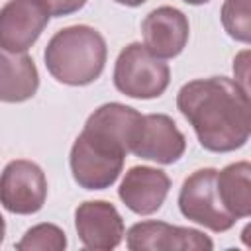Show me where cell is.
I'll return each instance as SVG.
<instances>
[{
  "mask_svg": "<svg viewBox=\"0 0 251 251\" xmlns=\"http://www.w3.org/2000/svg\"><path fill=\"white\" fill-rule=\"evenodd\" d=\"M143 116L126 104L110 102L94 110L71 147V171L84 190L110 188L131 153Z\"/></svg>",
  "mask_w": 251,
  "mask_h": 251,
  "instance_id": "6da1fadb",
  "label": "cell"
},
{
  "mask_svg": "<svg viewBox=\"0 0 251 251\" xmlns=\"http://www.w3.org/2000/svg\"><path fill=\"white\" fill-rule=\"evenodd\" d=\"M176 108L208 151L229 153L249 139V90L237 80L227 76L190 80L178 90Z\"/></svg>",
  "mask_w": 251,
  "mask_h": 251,
  "instance_id": "7a4b0ae2",
  "label": "cell"
},
{
  "mask_svg": "<svg viewBox=\"0 0 251 251\" xmlns=\"http://www.w3.org/2000/svg\"><path fill=\"white\" fill-rule=\"evenodd\" d=\"M108 47L102 33L90 25L59 29L47 43L43 59L51 76L69 86L94 82L106 65Z\"/></svg>",
  "mask_w": 251,
  "mask_h": 251,
  "instance_id": "3957f363",
  "label": "cell"
},
{
  "mask_svg": "<svg viewBox=\"0 0 251 251\" xmlns=\"http://www.w3.org/2000/svg\"><path fill=\"white\" fill-rule=\"evenodd\" d=\"M169 80V65L145 45L129 43L120 51L114 67V86L122 94L139 100L159 98L167 90Z\"/></svg>",
  "mask_w": 251,
  "mask_h": 251,
  "instance_id": "277c9868",
  "label": "cell"
},
{
  "mask_svg": "<svg viewBox=\"0 0 251 251\" xmlns=\"http://www.w3.org/2000/svg\"><path fill=\"white\" fill-rule=\"evenodd\" d=\"M216 169L194 171L182 182L178 192V208L186 220L220 233L231 229L237 218L229 214L220 200L216 188Z\"/></svg>",
  "mask_w": 251,
  "mask_h": 251,
  "instance_id": "5b68a950",
  "label": "cell"
},
{
  "mask_svg": "<svg viewBox=\"0 0 251 251\" xmlns=\"http://www.w3.org/2000/svg\"><path fill=\"white\" fill-rule=\"evenodd\" d=\"M47 198V178L41 167L27 159L10 161L0 175V204L12 214H35Z\"/></svg>",
  "mask_w": 251,
  "mask_h": 251,
  "instance_id": "8992f818",
  "label": "cell"
},
{
  "mask_svg": "<svg viewBox=\"0 0 251 251\" xmlns=\"http://www.w3.org/2000/svg\"><path fill=\"white\" fill-rule=\"evenodd\" d=\"M41 0H10L0 8V49L25 53L49 24Z\"/></svg>",
  "mask_w": 251,
  "mask_h": 251,
  "instance_id": "52a82bcc",
  "label": "cell"
},
{
  "mask_svg": "<svg viewBox=\"0 0 251 251\" xmlns=\"http://www.w3.org/2000/svg\"><path fill=\"white\" fill-rule=\"evenodd\" d=\"M126 243L131 251H210L212 239L198 229L167 222H139L127 229Z\"/></svg>",
  "mask_w": 251,
  "mask_h": 251,
  "instance_id": "ba28073f",
  "label": "cell"
},
{
  "mask_svg": "<svg viewBox=\"0 0 251 251\" xmlns=\"http://www.w3.org/2000/svg\"><path fill=\"white\" fill-rule=\"evenodd\" d=\"M186 139L176 124L165 114H147L141 120L131 153L139 159L171 165L182 157Z\"/></svg>",
  "mask_w": 251,
  "mask_h": 251,
  "instance_id": "9c48e42d",
  "label": "cell"
},
{
  "mask_svg": "<svg viewBox=\"0 0 251 251\" xmlns=\"http://www.w3.org/2000/svg\"><path fill=\"white\" fill-rule=\"evenodd\" d=\"M75 227L78 239L88 249L110 251L124 237V220L114 204L106 200H88L75 210Z\"/></svg>",
  "mask_w": 251,
  "mask_h": 251,
  "instance_id": "30bf717a",
  "label": "cell"
},
{
  "mask_svg": "<svg viewBox=\"0 0 251 251\" xmlns=\"http://www.w3.org/2000/svg\"><path fill=\"white\" fill-rule=\"evenodd\" d=\"M188 31L186 16L173 6L155 8L141 22L143 45L159 59H173L180 55L188 41Z\"/></svg>",
  "mask_w": 251,
  "mask_h": 251,
  "instance_id": "8fae6325",
  "label": "cell"
},
{
  "mask_svg": "<svg viewBox=\"0 0 251 251\" xmlns=\"http://www.w3.org/2000/svg\"><path fill=\"white\" fill-rule=\"evenodd\" d=\"M169 188L171 178L165 171L153 167H131L118 188V196L131 212L149 216L163 206Z\"/></svg>",
  "mask_w": 251,
  "mask_h": 251,
  "instance_id": "7c38bea8",
  "label": "cell"
},
{
  "mask_svg": "<svg viewBox=\"0 0 251 251\" xmlns=\"http://www.w3.org/2000/svg\"><path fill=\"white\" fill-rule=\"evenodd\" d=\"M39 86V73L25 53L0 49V100L18 104L29 100Z\"/></svg>",
  "mask_w": 251,
  "mask_h": 251,
  "instance_id": "4fadbf2b",
  "label": "cell"
},
{
  "mask_svg": "<svg viewBox=\"0 0 251 251\" xmlns=\"http://www.w3.org/2000/svg\"><path fill=\"white\" fill-rule=\"evenodd\" d=\"M216 188L224 208L237 220L251 216V165L231 163L216 173Z\"/></svg>",
  "mask_w": 251,
  "mask_h": 251,
  "instance_id": "5bb4252c",
  "label": "cell"
},
{
  "mask_svg": "<svg viewBox=\"0 0 251 251\" xmlns=\"http://www.w3.org/2000/svg\"><path fill=\"white\" fill-rule=\"evenodd\" d=\"M67 247L65 231L53 224L33 226L16 243L18 251H63Z\"/></svg>",
  "mask_w": 251,
  "mask_h": 251,
  "instance_id": "9a60e30c",
  "label": "cell"
},
{
  "mask_svg": "<svg viewBox=\"0 0 251 251\" xmlns=\"http://www.w3.org/2000/svg\"><path fill=\"white\" fill-rule=\"evenodd\" d=\"M222 24L229 37L241 43L251 41L249 0H226L222 6Z\"/></svg>",
  "mask_w": 251,
  "mask_h": 251,
  "instance_id": "2e32d148",
  "label": "cell"
},
{
  "mask_svg": "<svg viewBox=\"0 0 251 251\" xmlns=\"http://www.w3.org/2000/svg\"><path fill=\"white\" fill-rule=\"evenodd\" d=\"M41 4L49 12V16L61 18V16H69L73 12H78L86 4V0H41Z\"/></svg>",
  "mask_w": 251,
  "mask_h": 251,
  "instance_id": "e0dca14e",
  "label": "cell"
},
{
  "mask_svg": "<svg viewBox=\"0 0 251 251\" xmlns=\"http://www.w3.org/2000/svg\"><path fill=\"white\" fill-rule=\"evenodd\" d=\"M247 57H249V53L247 51H243V53H239L237 57H235V61H233V71H235V80L245 88V90H249L247 88V69H249V63H247Z\"/></svg>",
  "mask_w": 251,
  "mask_h": 251,
  "instance_id": "ac0fdd59",
  "label": "cell"
},
{
  "mask_svg": "<svg viewBox=\"0 0 251 251\" xmlns=\"http://www.w3.org/2000/svg\"><path fill=\"white\" fill-rule=\"evenodd\" d=\"M114 2H118V4H124V6H141L143 2H147V0H114Z\"/></svg>",
  "mask_w": 251,
  "mask_h": 251,
  "instance_id": "d6986e66",
  "label": "cell"
},
{
  "mask_svg": "<svg viewBox=\"0 0 251 251\" xmlns=\"http://www.w3.org/2000/svg\"><path fill=\"white\" fill-rule=\"evenodd\" d=\"M4 233H6V222H4V218H2V214H0V243H2V239H4Z\"/></svg>",
  "mask_w": 251,
  "mask_h": 251,
  "instance_id": "ffe728a7",
  "label": "cell"
},
{
  "mask_svg": "<svg viewBox=\"0 0 251 251\" xmlns=\"http://www.w3.org/2000/svg\"><path fill=\"white\" fill-rule=\"evenodd\" d=\"M182 2L192 4V6H200V4H206V2H210V0H182Z\"/></svg>",
  "mask_w": 251,
  "mask_h": 251,
  "instance_id": "44dd1931",
  "label": "cell"
}]
</instances>
